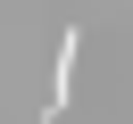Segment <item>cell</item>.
Listing matches in <instances>:
<instances>
[{
	"mask_svg": "<svg viewBox=\"0 0 133 124\" xmlns=\"http://www.w3.org/2000/svg\"><path fill=\"white\" fill-rule=\"evenodd\" d=\"M75 50H83V33L66 25V41H58V66H50V99H42V124H58V116H66V99H75Z\"/></svg>",
	"mask_w": 133,
	"mask_h": 124,
	"instance_id": "cell-1",
	"label": "cell"
},
{
	"mask_svg": "<svg viewBox=\"0 0 133 124\" xmlns=\"http://www.w3.org/2000/svg\"><path fill=\"white\" fill-rule=\"evenodd\" d=\"M125 8H133V0H125Z\"/></svg>",
	"mask_w": 133,
	"mask_h": 124,
	"instance_id": "cell-2",
	"label": "cell"
}]
</instances>
